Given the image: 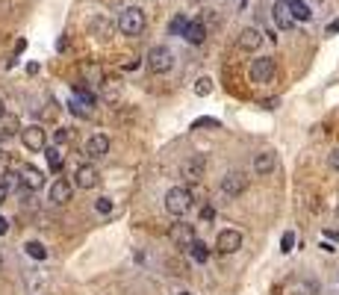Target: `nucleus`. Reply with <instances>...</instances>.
I'll use <instances>...</instances> for the list:
<instances>
[{
	"label": "nucleus",
	"instance_id": "obj_1",
	"mask_svg": "<svg viewBox=\"0 0 339 295\" xmlns=\"http://www.w3.org/2000/svg\"><path fill=\"white\" fill-rule=\"evenodd\" d=\"M165 210L171 212V215H186L189 210H192V192H189V186H171L168 192H165Z\"/></svg>",
	"mask_w": 339,
	"mask_h": 295
},
{
	"label": "nucleus",
	"instance_id": "obj_2",
	"mask_svg": "<svg viewBox=\"0 0 339 295\" xmlns=\"http://www.w3.org/2000/svg\"><path fill=\"white\" fill-rule=\"evenodd\" d=\"M145 12L139 9V6H127V9H121V15H118V30L124 35H142L145 33Z\"/></svg>",
	"mask_w": 339,
	"mask_h": 295
},
{
	"label": "nucleus",
	"instance_id": "obj_3",
	"mask_svg": "<svg viewBox=\"0 0 339 295\" xmlns=\"http://www.w3.org/2000/svg\"><path fill=\"white\" fill-rule=\"evenodd\" d=\"M148 65H151L153 74H168V71L174 68V53L165 45H156L148 50Z\"/></svg>",
	"mask_w": 339,
	"mask_h": 295
},
{
	"label": "nucleus",
	"instance_id": "obj_4",
	"mask_svg": "<svg viewBox=\"0 0 339 295\" xmlns=\"http://www.w3.org/2000/svg\"><path fill=\"white\" fill-rule=\"evenodd\" d=\"M21 142H24L27 151H45L47 148V136H45V130L38 127V124L21 127Z\"/></svg>",
	"mask_w": 339,
	"mask_h": 295
},
{
	"label": "nucleus",
	"instance_id": "obj_5",
	"mask_svg": "<svg viewBox=\"0 0 339 295\" xmlns=\"http://www.w3.org/2000/svg\"><path fill=\"white\" fill-rule=\"evenodd\" d=\"M274 71H277L274 59L271 56H260V59L251 62V80L254 83H269V80H274Z\"/></svg>",
	"mask_w": 339,
	"mask_h": 295
},
{
	"label": "nucleus",
	"instance_id": "obj_6",
	"mask_svg": "<svg viewBox=\"0 0 339 295\" xmlns=\"http://www.w3.org/2000/svg\"><path fill=\"white\" fill-rule=\"evenodd\" d=\"M204 168H207V160L204 156H189L180 163V177L186 180V183H198L201 177H204Z\"/></svg>",
	"mask_w": 339,
	"mask_h": 295
},
{
	"label": "nucleus",
	"instance_id": "obj_7",
	"mask_svg": "<svg viewBox=\"0 0 339 295\" xmlns=\"http://www.w3.org/2000/svg\"><path fill=\"white\" fill-rule=\"evenodd\" d=\"M245 189H248V177H242L239 171H230V174L222 177V192L227 198H239Z\"/></svg>",
	"mask_w": 339,
	"mask_h": 295
},
{
	"label": "nucleus",
	"instance_id": "obj_8",
	"mask_svg": "<svg viewBox=\"0 0 339 295\" xmlns=\"http://www.w3.org/2000/svg\"><path fill=\"white\" fill-rule=\"evenodd\" d=\"M215 248H218V254H236L239 248H242V233L239 230H222L218 239H215Z\"/></svg>",
	"mask_w": 339,
	"mask_h": 295
},
{
	"label": "nucleus",
	"instance_id": "obj_9",
	"mask_svg": "<svg viewBox=\"0 0 339 295\" xmlns=\"http://www.w3.org/2000/svg\"><path fill=\"white\" fill-rule=\"evenodd\" d=\"M74 183H77V189H94L101 183V174H97V168L92 163H86L74 171Z\"/></svg>",
	"mask_w": 339,
	"mask_h": 295
},
{
	"label": "nucleus",
	"instance_id": "obj_10",
	"mask_svg": "<svg viewBox=\"0 0 339 295\" xmlns=\"http://www.w3.org/2000/svg\"><path fill=\"white\" fill-rule=\"evenodd\" d=\"M106 153H109V136H104V133L89 136V142H86V156H89V160H101Z\"/></svg>",
	"mask_w": 339,
	"mask_h": 295
},
{
	"label": "nucleus",
	"instance_id": "obj_11",
	"mask_svg": "<svg viewBox=\"0 0 339 295\" xmlns=\"http://www.w3.org/2000/svg\"><path fill=\"white\" fill-rule=\"evenodd\" d=\"M236 45H239V50L251 53V50H257V47L263 45V33H260L257 27H245V30L239 33V38H236Z\"/></svg>",
	"mask_w": 339,
	"mask_h": 295
},
{
	"label": "nucleus",
	"instance_id": "obj_12",
	"mask_svg": "<svg viewBox=\"0 0 339 295\" xmlns=\"http://www.w3.org/2000/svg\"><path fill=\"white\" fill-rule=\"evenodd\" d=\"M21 186L24 189H30V192H35V189H42L45 186V174L35 168V165H27V168H21Z\"/></svg>",
	"mask_w": 339,
	"mask_h": 295
},
{
	"label": "nucleus",
	"instance_id": "obj_13",
	"mask_svg": "<svg viewBox=\"0 0 339 295\" xmlns=\"http://www.w3.org/2000/svg\"><path fill=\"white\" fill-rule=\"evenodd\" d=\"M171 242H174V245H180V248H189L192 245V239H195V227H192V224H174V227H171Z\"/></svg>",
	"mask_w": 339,
	"mask_h": 295
},
{
	"label": "nucleus",
	"instance_id": "obj_14",
	"mask_svg": "<svg viewBox=\"0 0 339 295\" xmlns=\"http://www.w3.org/2000/svg\"><path fill=\"white\" fill-rule=\"evenodd\" d=\"M71 192H74V186H71L68 180H53V186H50V201L56 204V207H62V204H68L71 201Z\"/></svg>",
	"mask_w": 339,
	"mask_h": 295
},
{
	"label": "nucleus",
	"instance_id": "obj_15",
	"mask_svg": "<svg viewBox=\"0 0 339 295\" xmlns=\"http://www.w3.org/2000/svg\"><path fill=\"white\" fill-rule=\"evenodd\" d=\"M271 18H274V27H277V30H292V24H295L292 12H289V6H286L283 0H281V3H274Z\"/></svg>",
	"mask_w": 339,
	"mask_h": 295
},
{
	"label": "nucleus",
	"instance_id": "obj_16",
	"mask_svg": "<svg viewBox=\"0 0 339 295\" xmlns=\"http://www.w3.org/2000/svg\"><path fill=\"white\" fill-rule=\"evenodd\" d=\"M274 168H277V156H274L271 151H263V153L254 156V171H257V174L266 177V174H271Z\"/></svg>",
	"mask_w": 339,
	"mask_h": 295
},
{
	"label": "nucleus",
	"instance_id": "obj_17",
	"mask_svg": "<svg viewBox=\"0 0 339 295\" xmlns=\"http://www.w3.org/2000/svg\"><path fill=\"white\" fill-rule=\"evenodd\" d=\"M183 35H186L189 45H204L207 42V27H204V21H189Z\"/></svg>",
	"mask_w": 339,
	"mask_h": 295
},
{
	"label": "nucleus",
	"instance_id": "obj_18",
	"mask_svg": "<svg viewBox=\"0 0 339 295\" xmlns=\"http://www.w3.org/2000/svg\"><path fill=\"white\" fill-rule=\"evenodd\" d=\"M89 30H92V35L94 38H101V42L112 38V24L106 21V18H94V21L89 24Z\"/></svg>",
	"mask_w": 339,
	"mask_h": 295
},
{
	"label": "nucleus",
	"instance_id": "obj_19",
	"mask_svg": "<svg viewBox=\"0 0 339 295\" xmlns=\"http://www.w3.org/2000/svg\"><path fill=\"white\" fill-rule=\"evenodd\" d=\"M283 3L289 6V12H292L295 21H310V18H313L310 6H307V3H301V0H283Z\"/></svg>",
	"mask_w": 339,
	"mask_h": 295
},
{
	"label": "nucleus",
	"instance_id": "obj_20",
	"mask_svg": "<svg viewBox=\"0 0 339 295\" xmlns=\"http://www.w3.org/2000/svg\"><path fill=\"white\" fill-rule=\"evenodd\" d=\"M189 254H192V260H195V263H207V257H210V248L204 245L201 239H192V245H189Z\"/></svg>",
	"mask_w": 339,
	"mask_h": 295
},
{
	"label": "nucleus",
	"instance_id": "obj_21",
	"mask_svg": "<svg viewBox=\"0 0 339 295\" xmlns=\"http://www.w3.org/2000/svg\"><path fill=\"white\" fill-rule=\"evenodd\" d=\"M45 156H47V165H50L53 171L62 168V153H59V148H45Z\"/></svg>",
	"mask_w": 339,
	"mask_h": 295
},
{
	"label": "nucleus",
	"instance_id": "obj_22",
	"mask_svg": "<svg viewBox=\"0 0 339 295\" xmlns=\"http://www.w3.org/2000/svg\"><path fill=\"white\" fill-rule=\"evenodd\" d=\"M186 24H189L186 15H177V18H171V24H168V33H171V35H183Z\"/></svg>",
	"mask_w": 339,
	"mask_h": 295
},
{
	"label": "nucleus",
	"instance_id": "obj_23",
	"mask_svg": "<svg viewBox=\"0 0 339 295\" xmlns=\"http://www.w3.org/2000/svg\"><path fill=\"white\" fill-rule=\"evenodd\" d=\"M24 248H27V254H30L33 260H45L47 257V248L42 245V242H27Z\"/></svg>",
	"mask_w": 339,
	"mask_h": 295
},
{
	"label": "nucleus",
	"instance_id": "obj_24",
	"mask_svg": "<svg viewBox=\"0 0 339 295\" xmlns=\"http://www.w3.org/2000/svg\"><path fill=\"white\" fill-rule=\"evenodd\" d=\"M74 101H77V104H86V106H94V94L77 86V89H74Z\"/></svg>",
	"mask_w": 339,
	"mask_h": 295
},
{
	"label": "nucleus",
	"instance_id": "obj_25",
	"mask_svg": "<svg viewBox=\"0 0 339 295\" xmlns=\"http://www.w3.org/2000/svg\"><path fill=\"white\" fill-rule=\"evenodd\" d=\"M3 180H0V183H3V186L6 189H15V186H21V177H18V171H3Z\"/></svg>",
	"mask_w": 339,
	"mask_h": 295
},
{
	"label": "nucleus",
	"instance_id": "obj_26",
	"mask_svg": "<svg viewBox=\"0 0 339 295\" xmlns=\"http://www.w3.org/2000/svg\"><path fill=\"white\" fill-rule=\"evenodd\" d=\"M210 92H212V80H210V77H201V80L195 83V94H201V97H207Z\"/></svg>",
	"mask_w": 339,
	"mask_h": 295
},
{
	"label": "nucleus",
	"instance_id": "obj_27",
	"mask_svg": "<svg viewBox=\"0 0 339 295\" xmlns=\"http://www.w3.org/2000/svg\"><path fill=\"white\" fill-rule=\"evenodd\" d=\"M292 248H295V233H292V230H286L283 239H281V251H283V254H289Z\"/></svg>",
	"mask_w": 339,
	"mask_h": 295
},
{
	"label": "nucleus",
	"instance_id": "obj_28",
	"mask_svg": "<svg viewBox=\"0 0 339 295\" xmlns=\"http://www.w3.org/2000/svg\"><path fill=\"white\" fill-rule=\"evenodd\" d=\"M94 210L104 212V215H106V212H112V201H109V198H97V201H94Z\"/></svg>",
	"mask_w": 339,
	"mask_h": 295
},
{
	"label": "nucleus",
	"instance_id": "obj_29",
	"mask_svg": "<svg viewBox=\"0 0 339 295\" xmlns=\"http://www.w3.org/2000/svg\"><path fill=\"white\" fill-rule=\"evenodd\" d=\"M192 127H195V130H201V127H218V121H215V118H198Z\"/></svg>",
	"mask_w": 339,
	"mask_h": 295
},
{
	"label": "nucleus",
	"instance_id": "obj_30",
	"mask_svg": "<svg viewBox=\"0 0 339 295\" xmlns=\"http://www.w3.org/2000/svg\"><path fill=\"white\" fill-rule=\"evenodd\" d=\"M330 165H333V168H336V171H339V148H336V151H333V153H330Z\"/></svg>",
	"mask_w": 339,
	"mask_h": 295
},
{
	"label": "nucleus",
	"instance_id": "obj_31",
	"mask_svg": "<svg viewBox=\"0 0 339 295\" xmlns=\"http://www.w3.org/2000/svg\"><path fill=\"white\" fill-rule=\"evenodd\" d=\"M124 68H127V71H136V68H139V59H130V62H124Z\"/></svg>",
	"mask_w": 339,
	"mask_h": 295
},
{
	"label": "nucleus",
	"instance_id": "obj_32",
	"mask_svg": "<svg viewBox=\"0 0 339 295\" xmlns=\"http://www.w3.org/2000/svg\"><path fill=\"white\" fill-rule=\"evenodd\" d=\"M65 139H68V130L62 127V130H59V133H56V142H65Z\"/></svg>",
	"mask_w": 339,
	"mask_h": 295
},
{
	"label": "nucleus",
	"instance_id": "obj_33",
	"mask_svg": "<svg viewBox=\"0 0 339 295\" xmlns=\"http://www.w3.org/2000/svg\"><path fill=\"white\" fill-rule=\"evenodd\" d=\"M6 230H9V222H6V219L0 215V233H6Z\"/></svg>",
	"mask_w": 339,
	"mask_h": 295
},
{
	"label": "nucleus",
	"instance_id": "obj_34",
	"mask_svg": "<svg viewBox=\"0 0 339 295\" xmlns=\"http://www.w3.org/2000/svg\"><path fill=\"white\" fill-rule=\"evenodd\" d=\"M6 195H9V189H6V186H3V183H0V204L6 201Z\"/></svg>",
	"mask_w": 339,
	"mask_h": 295
},
{
	"label": "nucleus",
	"instance_id": "obj_35",
	"mask_svg": "<svg viewBox=\"0 0 339 295\" xmlns=\"http://www.w3.org/2000/svg\"><path fill=\"white\" fill-rule=\"evenodd\" d=\"M6 118V104H3V97H0V121Z\"/></svg>",
	"mask_w": 339,
	"mask_h": 295
},
{
	"label": "nucleus",
	"instance_id": "obj_36",
	"mask_svg": "<svg viewBox=\"0 0 339 295\" xmlns=\"http://www.w3.org/2000/svg\"><path fill=\"white\" fill-rule=\"evenodd\" d=\"M328 33H339V21H333V24H330V27H328Z\"/></svg>",
	"mask_w": 339,
	"mask_h": 295
},
{
	"label": "nucleus",
	"instance_id": "obj_37",
	"mask_svg": "<svg viewBox=\"0 0 339 295\" xmlns=\"http://www.w3.org/2000/svg\"><path fill=\"white\" fill-rule=\"evenodd\" d=\"M192 3H204V0H192Z\"/></svg>",
	"mask_w": 339,
	"mask_h": 295
},
{
	"label": "nucleus",
	"instance_id": "obj_38",
	"mask_svg": "<svg viewBox=\"0 0 339 295\" xmlns=\"http://www.w3.org/2000/svg\"><path fill=\"white\" fill-rule=\"evenodd\" d=\"M180 295H192V292H180Z\"/></svg>",
	"mask_w": 339,
	"mask_h": 295
},
{
	"label": "nucleus",
	"instance_id": "obj_39",
	"mask_svg": "<svg viewBox=\"0 0 339 295\" xmlns=\"http://www.w3.org/2000/svg\"><path fill=\"white\" fill-rule=\"evenodd\" d=\"M336 215H339V204H336Z\"/></svg>",
	"mask_w": 339,
	"mask_h": 295
}]
</instances>
